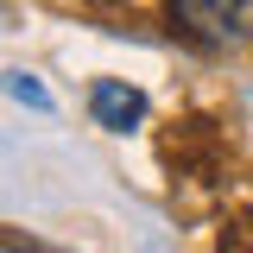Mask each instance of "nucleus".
Listing matches in <instances>:
<instances>
[{
  "label": "nucleus",
  "mask_w": 253,
  "mask_h": 253,
  "mask_svg": "<svg viewBox=\"0 0 253 253\" xmlns=\"http://www.w3.org/2000/svg\"><path fill=\"white\" fill-rule=\"evenodd\" d=\"M171 19L196 44H241L253 32V0H171Z\"/></svg>",
  "instance_id": "obj_1"
},
{
  "label": "nucleus",
  "mask_w": 253,
  "mask_h": 253,
  "mask_svg": "<svg viewBox=\"0 0 253 253\" xmlns=\"http://www.w3.org/2000/svg\"><path fill=\"white\" fill-rule=\"evenodd\" d=\"M89 108H95V121H101V126H133L146 101H139L133 89H121V83H95V89H89Z\"/></svg>",
  "instance_id": "obj_2"
}]
</instances>
